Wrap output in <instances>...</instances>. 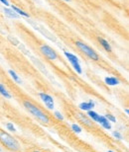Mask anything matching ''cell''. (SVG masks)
<instances>
[{
  "instance_id": "6da1fadb",
  "label": "cell",
  "mask_w": 129,
  "mask_h": 152,
  "mask_svg": "<svg viewBox=\"0 0 129 152\" xmlns=\"http://www.w3.org/2000/svg\"><path fill=\"white\" fill-rule=\"evenodd\" d=\"M24 107L27 109V111H29L34 117H35L37 120L39 121H41L42 124H48L50 123V120H49L48 115H46L44 112L42 110H40L38 107H36L35 105L32 104L31 102H28V101H25L24 102Z\"/></svg>"
},
{
  "instance_id": "7a4b0ae2",
  "label": "cell",
  "mask_w": 129,
  "mask_h": 152,
  "mask_svg": "<svg viewBox=\"0 0 129 152\" xmlns=\"http://www.w3.org/2000/svg\"><path fill=\"white\" fill-rule=\"evenodd\" d=\"M0 141L2 142V144L8 148L11 151H19L20 149V145L18 143V141L14 137L9 134V133L2 132L0 130Z\"/></svg>"
},
{
  "instance_id": "3957f363",
  "label": "cell",
  "mask_w": 129,
  "mask_h": 152,
  "mask_svg": "<svg viewBox=\"0 0 129 152\" xmlns=\"http://www.w3.org/2000/svg\"><path fill=\"white\" fill-rule=\"evenodd\" d=\"M76 45L82 51V53H85V54H87V56L90 57V58H91L93 60H98V54L93 50V48L88 47L87 45H85V42H76Z\"/></svg>"
},
{
  "instance_id": "277c9868",
  "label": "cell",
  "mask_w": 129,
  "mask_h": 152,
  "mask_svg": "<svg viewBox=\"0 0 129 152\" xmlns=\"http://www.w3.org/2000/svg\"><path fill=\"white\" fill-rule=\"evenodd\" d=\"M64 56L67 59H69V61L70 62V64L73 65V69L78 72L79 74H82V66L79 65V58L76 57L75 54L69 53V51H64Z\"/></svg>"
},
{
  "instance_id": "5b68a950",
  "label": "cell",
  "mask_w": 129,
  "mask_h": 152,
  "mask_svg": "<svg viewBox=\"0 0 129 152\" xmlns=\"http://www.w3.org/2000/svg\"><path fill=\"white\" fill-rule=\"evenodd\" d=\"M40 50H41L42 54H44L46 57H48L49 59L51 60H55L58 58V56L56 53V51H55L53 48H50L49 45H43L40 47Z\"/></svg>"
},
{
  "instance_id": "8992f818",
  "label": "cell",
  "mask_w": 129,
  "mask_h": 152,
  "mask_svg": "<svg viewBox=\"0 0 129 152\" xmlns=\"http://www.w3.org/2000/svg\"><path fill=\"white\" fill-rule=\"evenodd\" d=\"M39 96H40V98L42 99V101L44 102V104L46 105V107H47L49 110L54 109V107H55L54 100L50 95H48V94H46V93H40Z\"/></svg>"
},
{
  "instance_id": "52a82bcc",
  "label": "cell",
  "mask_w": 129,
  "mask_h": 152,
  "mask_svg": "<svg viewBox=\"0 0 129 152\" xmlns=\"http://www.w3.org/2000/svg\"><path fill=\"white\" fill-rule=\"evenodd\" d=\"M32 25L35 27L36 30H38V31L40 33H42L43 35H45V37H47L50 41H53V42H56V38H55L54 35H52L50 32H48L47 30H46L45 28H43L42 26H39V25H36L35 23H32Z\"/></svg>"
},
{
  "instance_id": "ba28073f",
  "label": "cell",
  "mask_w": 129,
  "mask_h": 152,
  "mask_svg": "<svg viewBox=\"0 0 129 152\" xmlns=\"http://www.w3.org/2000/svg\"><path fill=\"white\" fill-rule=\"evenodd\" d=\"M79 109L81 110H84V111H90L91 109L94 108V103L93 101H90V102H84L82 104H79Z\"/></svg>"
},
{
  "instance_id": "9c48e42d",
  "label": "cell",
  "mask_w": 129,
  "mask_h": 152,
  "mask_svg": "<svg viewBox=\"0 0 129 152\" xmlns=\"http://www.w3.org/2000/svg\"><path fill=\"white\" fill-rule=\"evenodd\" d=\"M97 123H99L105 129H111V124H109V121H107V118L105 117H103V115H100V118H99V120H98Z\"/></svg>"
},
{
  "instance_id": "30bf717a",
  "label": "cell",
  "mask_w": 129,
  "mask_h": 152,
  "mask_svg": "<svg viewBox=\"0 0 129 152\" xmlns=\"http://www.w3.org/2000/svg\"><path fill=\"white\" fill-rule=\"evenodd\" d=\"M3 10H4V13H5L6 16L9 17V18H11V19H18V18L20 17L19 15H18L15 11L12 10V9L4 8V9H3Z\"/></svg>"
},
{
  "instance_id": "8fae6325",
  "label": "cell",
  "mask_w": 129,
  "mask_h": 152,
  "mask_svg": "<svg viewBox=\"0 0 129 152\" xmlns=\"http://www.w3.org/2000/svg\"><path fill=\"white\" fill-rule=\"evenodd\" d=\"M104 81L107 85H110V86H115V85L119 84V80L115 77H106Z\"/></svg>"
},
{
  "instance_id": "7c38bea8",
  "label": "cell",
  "mask_w": 129,
  "mask_h": 152,
  "mask_svg": "<svg viewBox=\"0 0 129 152\" xmlns=\"http://www.w3.org/2000/svg\"><path fill=\"white\" fill-rule=\"evenodd\" d=\"M78 117H79V120H81L84 124H87V126H93V123H91V121L87 117V115H82V114H78Z\"/></svg>"
},
{
  "instance_id": "4fadbf2b",
  "label": "cell",
  "mask_w": 129,
  "mask_h": 152,
  "mask_svg": "<svg viewBox=\"0 0 129 152\" xmlns=\"http://www.w3.org/2000/svg\"><path fill=\"white\" fill-rule=\"evenodd\" d=\"M98 41H99V42H100V45H102L103 47V48L106 51H108V53H110L112 50H111V47H110V45L107 42L105 39H101V38H98Z\"/></svg>"
},
{
  "instance_id": "5bb4252c",
  "label": "cell",
  "mask_w": 129,
  "mask_h": 152,
  "mask_svg": "<svg viewBox=\"0 0 129 152\" xmlns=\"http://www.w3.org/2000/svg\"><path fill=\"white\" fill-rule=\"evenodd\" d=\"M11 8H12V10L16 12V13H17L18 15H21V16H23V17L29 18V14H28V13H26V12H24L23 10H21L20 8L16 7L15 5H11Z\"/></svg>"
},
{
  "instance_id": "9a60e30c",
  "label": "cell",
  "mask_w": 129,
  "mask_h": 152,
  "mask_svg": "<svg viewBox=\"0 0 129 152\" xmlns=\"http://www.w3.org/2000/svg\"><path fill=\"white\" fill-rule=\"evenodd\" d=\"M87 115L90 117L91 120L94 121H98V120H99V118H100V115H98L97 113H96V112H93V111H88V113H87Z\"/></svg>"
},
{
  "instance_id": "2e32d148",
  "label": "cell",
  "mask_w": 129,
  "mask_h": 152,
  "mask_svg": "<svg viewBox=\"0 0 129 152\" xmlns=\"http://www.w3.org/2000/svg\"><path fill=\"white\" fill-rule=\"evenodd\" d=\"M0 94H1L2 96H4L5 98H7V99H10L11 98V95L7 92V90L5 89L4 86H3L2 84H0Z\"/></svg>"
},
{
  "instance_id": "e0dca14e",
  "label": "cell",
  "mask_w": 129,
  "mask_h": 152,
  "mask_svg": "<svg viewBox=\"0 0 129 152\" xmlns=\"http://www.w3.org/2000/svg\"><path fill=\"white\" fill-rule=\"evenodd\" d=\"M9 74L11 75V77L14 79V81L15 82H17V83H19V84H21V79H20V77L18 76L17 74H16V72L15 71H13V70H9Z\"/></svg>"
},
{
  "instance_id": "ac0fdd59",
  "label": "cell",
  "mask_w": 129,
  "mask_h": 152,
  "mask_svg": "<svg viewBox=\"0 0 129 152\" xmlns=\"http://www.w3.org/2000/svg\"><path fill=\"white\" fill-rule=\"evenodd\" d=\"M72 129H73V132H78V133L82 132V129H81V127H79V126H78V124H73V126H72Z\"/></svg>"
},
{
  "instance_id": "d6986e66",
  "label": "cell",
  "mask_w": 129,
  "mask_h": 152,
  "mask_svg": "<svg viewBox=\"0 0 129 152\" xmlns=\"http://www.w3.org/2000/svg\"><path fill=\"white\" fill-rule=\"evenodd\" d=\"M105 118H107V121H112V123H115V121H116V118L113 117L112 115H110V114H107L105 115Z\"/></svg>"
},
{
  "instance_id": "ffe728a7",
  "label": "cell",
  "mask_w": 129,
  "mask_h": 152,
  "mask_svg": "<svg viewBox=\"0 0 129 152\" xmlns=\"http://www.w3.org/2000/svg\"><path fill=\"white\" fill-rule=\"evenodd\" d=\"M6 126H7V129L10 130V132H16V129L14 127V126L12 124H10V123H8L7 124H6Z\"/></svg>"
},
{
  "instance_id": "44dd1931",
  "label": "cell",
  "mask_w": 129,
  "mask_h": 152,
  "mask_svg": "<svg viewBox=\"0 0 129 152\" xmlns=\"http://www.w3.org/2000/svg\"><path fill=\"white\" fill-rule=\"evenodd\" d=\"M55 115H56V118H58V120H60V121H63L64 120L63 115L61 114L60 112H55Z\"/></svg>"
},
{
  "instance_id": "7402d4cb",
  "label": "cell",
  "mask_w": 129,
  "mask_h": 152,
  "mask_svg": "<svg viewBox=\"0 0 129 152\" xmlns=\"http://www.w3.org/2000/svg\"><path fill=\"white\" fill-rule=\"evenodd\" d=\"M113 135H114V137H116L117 139H122V136L118 132H113Z\"/></svg>"
},
{
  "instance_id": "603a6c76",
  "label": "cell",
  "mask_w": 129,
  "mask_h": 152,
  "mask_svg": "<svg viewBox=\"0 0 129 152\" xmlns=\"http://www.w3.org/2000/svg\"><path fill=\"white\" fill-rule=\"evenodd\" d=\"M8 39H9V41H10L11 42H15V45H19V42H18V41H17V39H15L14 38L12 39L11 37H8Z\"/></svg>"
},
{
  "instance_id": "cb8c5ba5",
  "label": "cell",
  "mask_w": 129,
  "mask_h": 152,
  "mask_svg": "<svg viewBox=\"0 0 129 152\" xmlns=\"http://www.w3.org/2000/svg\"><path fill=\"white\" fill-rule=\"evenodd\" d=\"M0 2L3 3L5 6H10V3H9L8 0H0Z\"/></svg>"
},
{
  "instance_id": "d4e9b609",
  "label": "cell",
  "mask_w": 129,
  "mask_h": 152,
  "mask_svg": "<svg viewBox=\"0 0 129 152\" xmlns=\"http://www.w3.org/2000/svg\"><path fill=\"white\" fill-rule=\"evenodd\" d=\"M64 1H67V2H70V0H64Z\"/></svg>"
},
{
  "instance_id": "484cf974",
  "label": "cell",
  "mask_w": 129,
  "mask_h": 152,
  "mask_svg": "<svg viewBox=\"0 0 129 152\" xmlns=\"http://www.w3.org/2000/svg\"><path fill=\"white\" fill-rule=\"evenodd\" d=\"M108 152H113V151H111V150H108Z\"/></svg>"
},
{
  "instance_id": "4316f807",
  "label": "cell",
  "mask_w": 129,
  "mask_h": 152,
  "mask_svg": "<svg viewBox=\"0 0 129 152\" xmlns=\"http://www.w3.org/2000/svg\"><path fill=\"white\" fill-rule=\"evenodd\" d=\"M0 151H1V148H0Z\"/></svg>"
},
{
  "instance_id": "83f0119b",
  "label": "cell",
  "mask_w": 129,
  "mask_h": 152,
  "mask_svg": "<svg viewBox=\"0 0 129 152\" xmlns=\"http://www.w3.org/2000/svg\"><path fill=\"white\" fill-rule=\"evenodd\" d=\"M35 152H39V151H35Z\"/></svg>"
}]
</instances>
